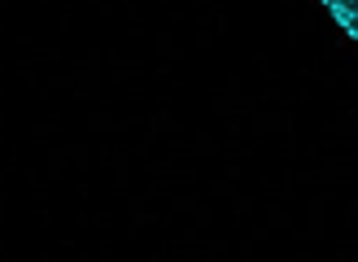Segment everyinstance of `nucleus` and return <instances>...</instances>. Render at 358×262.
<instances>
[{
	"label": "nucleus",
	"instance_id": "nucleus-1",
	"mask_svg": "<svg viewBox=\"0 0 358 262\" xmlns=\"http://www.w3.org/2000/svg\"><path fill=\"white\" fill-rule=\"evenodd\" d=\"M328 5V13L336 17V27H341L350 40L358 44V0H324Z\"/></svg>",
	"mask_w": 358,
	"mask_h": 262
}]
</instances>
